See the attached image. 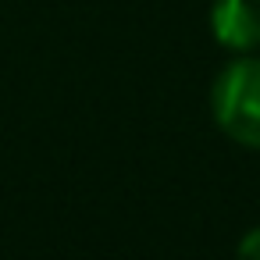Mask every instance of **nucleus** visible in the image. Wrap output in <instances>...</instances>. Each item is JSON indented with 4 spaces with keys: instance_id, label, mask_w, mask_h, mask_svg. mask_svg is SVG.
<instances>
[{
    "instance_id": "nucleus-2",
    "label": "nucleus",
    "mask_w": 260,
    "mask_h": 260,
    "mask_svg": "<svg viewBox=\"0 0 260 260\" xmlns=\"http://www.w3.org/2000/svg\"><path fill=\"white\" fill-rule=\"evenodd\" d=\"M210 32L232 54H253L260 47V0H214Z\"/></svg>"
},
{
    "instance_id": "nucleus-3",
    "label": "nucleus",
    "mask_w": 260,
    "mask_h": 260,
    "mask_svg": "<svg viewBox=\"0 0 260 260\" xmlns=\"http://www.w3.org/2000/svg\"><path fill=\"white\" fill-rule=\"evenodd\" d=\"M235 260H260V228H249V232L239 239Z\"/></svg>"
},
{
    "instance_id": "nucleus-1",
    "label": "nucleus",
    "mask_w": 260,
    "mask_h": 260,
    "mask_svg": "<svg viewBox=\"0 0 260 260\" xmlns=\"http://www.w3.org/2000/svg\"><path fill=\"white\" fill-rule=\"evenodd\" d=\"M210 114L232 143L260 150V57L235 54V61L217 72L210 86Z\"/></svg>"
}]
</instances>
